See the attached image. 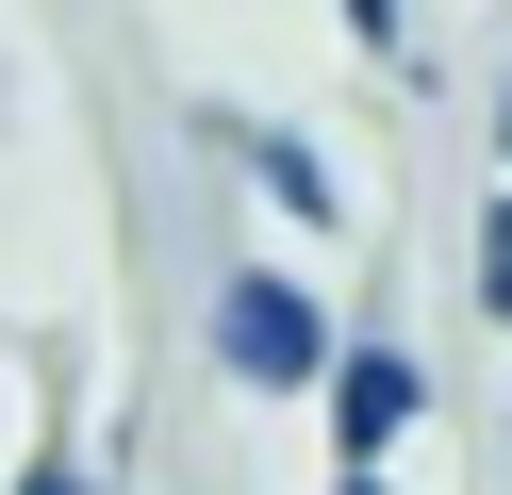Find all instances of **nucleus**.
<instances>
[{"label": "nucleus", "instance_id": "obj_6", "mask_svg": "<svg viewBox=\"0 0 512 495\" xmlns=\"http://www.w3.org/2000/svg\"><path fill=\"white\" fill-rule=\"evenodd\" d=\"M17 495H83V462H34V479H17Z\"/></svg>", "mask_w": 512, "mask_h": 495}, {"label": "nucleus", "instance_id": "obj_8", "mask_svg": "<svg viewBox=\"0 0 512 495\" xmlns=\"http://www.w3.org/2000/svg\"><path fill=\"white\" fill-rule=\"evenodd\" d=\"M496 149H512V83H496Z\"/></svg>", "mask_w": 512, "mask_h": 495}, {"label": "nucleus", "instance_id": "obj_3", "mask_svg": "<svg viewBox=\"0 0 512 495\" xmlns=\"http://www.w3.org/2000/svg\"><path fill=\"white\" fill-rule=\"evenodd\" d=\"M232 149H248V182H265L281 215H314V231H331V165H314L298 132H248V116H232Z\"/></svg>", "mask_w": 512, "mask_h": 495}, {"label": "nucleus", "instance_id": "obj_7", "mask_svg": "<svg viewBox=\"0 0 512 495\" xmlns=\"http://www.w3.org/2000/svg\"><path fill=\"white\" fill-rule=\"evenodd\" d=\"M331 495H397V479H380V462H347V479H331Z\"/></svg>", "mask_w": 512, "mask_h": 495}, {"label": "nucleus", "instance_id": "obj_5", "mask_svg": "<svg viewBox=\"0 0 512 495\" xmlns=\"http://www.w3.org/2000/svg\"><path fill=\"white\" fill-rule=\"evenodd\" d=\"M397 17H413V0H347V33H364V50H397Z\"/></svg>", "mask_w": 512, "mask_h": 495}, {"label": "nucleus", "instance_id": "obj_4", "mask_svg": "<svg viewBox=\"0 0 512 495\" xmlns=\"http://www.w3.org/2000/svg\"><path fill=\"white\" fill-rule=\"evenodd\" d=\"M479 314L512 330V182H496V215H479Z\"/></svg>", "mask_w": 512, "mask_h": 495}, {"label": "nucleus", "instance_id": "obj_1", "mask_svg": "<svg viewBox=\"0 0 512 495\" xmlns=\"http://www.w3.org/2000/svg\"><path fill=\"white\" fill-rule=\"evenodd\" d=\"M215 363H232L248 396H314V380H331V314H314L281 264H248V281L215 297Z\"/></svg>", "mask_w": 512, "mask_h": 495}, {"label": "nucleus", "instance_id": "obj_2", "mask_svg": "<svg viewBox=\"0 0 512 495\" xmlns=\"http://www.w3.org/2000/svg\"><path fill=\"white\" fill-rule=\"evenodd\" d=\"M413 413H430L413 347H331V446H347V462H380V446H397Z\"/></svg>", "mask_w": 512, "mask_h": 495}]
</instances>
